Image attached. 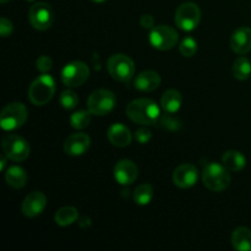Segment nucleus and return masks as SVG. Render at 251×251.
<instances>
[{"label":"nucleus","instance_id":"10","mask_svg":"<svg viewBox=\"0 0 251 251\" xmlns=\"http://www.w3.org/2000/svg\"><path fill=\"white\" fill-rule=\"evenodd\" d=\"M179 34L173 27L159 25L152 28L150 33V43L158 50H169L178 43Z\"/></svg>","mask_w":251,"mask_h":251},{"label":"nucleus","instance_id":"21","mask_svg":"<svg viewBox=\"0 0 251 251\" xmlns=\"http://www.w3.org/2000/svg\"><path fill=\"white\" fill-rule=\"evenodd\" d=\"M232 245L235 250L251 251V229L239 227L233 232Z\"/></svg>","mask_w":251,"mask_h":251},{"label":"nucleus","instance_id":"36","mask_svg":"<svg viewBox=\"0 0 251 251\" xmlns=\"http://www.w3.org/2000/svg\"><path fill=\"white\" fill-rule=\"evenodd\" d=\"M0 1H1L2 4H5V2H7V1H9V0H0Z\"/></svg>","mask_w":251,"mask_h":251},{"label":"nucleus","instance_id":"19","mask_svg":"<svg viewBox=\"0 0 251 251\" xmlns=\"http://www.w3.org/2000/svg\"><path fill=\"white\" fill-rule=\"evenodd\" d=\"M222 163L228 171L230 172H240L247 166V158L243 156L242 152L230 150L223 153Z\"/></svg>","mask_w":251,"mask_h":251},{"label":"nucleus","instance_id":"25","mask_svg":"<svg viewBox=\"0 0 251 251\" xmlns=\"http://www.w3.org/2000/svg\"><path fill=\"white\" fill-rule=\"evenodd\" d=\"M153 199V188L150 184H141L135 189L134 201L140 206H146Z\"/></svg>","mask_w":251,"mask_h":251},{"label":"nucleus","instance_id":"28","mask_svg":"<svg viewBox=\"0 0 251 251\" xmlns=\"http://www.w3.org/2000/svg\"><path fill=\"white\" fill-rule=\"evenodd\" d=\"M60 103H61V105L65 108V109H68V110L74 109V108H75L78 103L77 95H76V93L71 90L63 91L60 95Z\"/></svg>","mask_w":251,"mask_h":251},{"label":"nucleus","instance_id":"7","mask_svg":"<svg viewBox=\"0 0 251 251\" xmlns=\"http://www.w3.org/2000/svg\"><path fill=\"white\" fill-rule=\"evenodd\" d=\"M1 146L7 158L14 162L25 161L31 152L28 142L22 139L21 136H17V135H5L2 137Z\"/></svg>","mask_w":251,"mask_h":251},{"label":"nucleus","instance_id":"8","mask_svg":"<svg viewBox=\"0 0 251 251\" xmlns=\"http://www.w3.org/2000/svg\"><path fill=\"white\" fill-rule=\"evenodd\" d=\"M176 24L180 29L190 32L199 26L201 20L200 7L194 2H184L176 11Z\"/></svg>","mask_w":251,"mask_h":251},{"label":"nucleus","instance_id":"3","mask_svg":"<svg viewBox=\"0 0 251 251\" xmlns=\"http://www.w3.org/2000/svg\"><path fill=\"white\" fill-rule=\"evenodd\" d=\"M55 93V81L50 75L38 76L31 83L28 90V100L34 105H44L53 98Z\"/></svg>","mask_w":251,"mask_h":251},{"label":"nucleus","instance_id":"14","mask_svg":"<svg viewBox=\"0 0 251 251\" xmlns=\"http://www.w3.org/2000/svg\"><path fill=\"white\" fill-rule=\"evenodd\" d=\"M139 176L137 166L130 159H122L114 167V178L122 185H130Z\"/></svg>","mask_w":251,"mask_h":251},{"label":"nucleus","instance_id":"5","mask_svg":"<svg viewBox=\"0 0 251 251\" xmlns=\"http://www.w3.org/2000/svg\"><path fill=\"white\" fill-rule=\"evenodd\" d=\"M27 108L22 103H10L0 114V125L6 131L21 127L27 120Z\"/></svg>","mask_w":251,"mask_h":251},{"label":"nucleus","instance_id":"11","mask_svg":"<svg viewBox=\"0 0 251 251\" xmlns=\"http://www.w3.org/2000/svg\"><path fill=\"white\" fill-rule=\"evenodd\" d=\"M90 77V69L82 61H73L64 66L61 71V81L69 87H78Z\"/></svg>","mask_w":251,"mask_h":251},{"label":"nucleus","instance_id":"4","mask_svg":"<svg viewBox=\"0 0 251 251\" xmlns=\"http://www.w3.org/2000/svg\"><path fill=\"white\" fill-rule=\"evenodd\" d=\"M108 73L114 80L127 83L135 75V64L125 54H113L107 63Z\"/></svg>","mask_w":251,"mask_h":251},{"label":"nucleus","instance_id":"32","mask_svg":"<svg viewBox=\"0 0 251 251\" xmlns=\"http://www.w3.org/2000/svg\"><path fill=\"white\" fill-rule=\"evenodd\" d=\"M12 29H14L12 22L10 20L5 19V17H1V20H0V33H1V37H9L12 33Z\"/></svg>","mask_w":251,"mask_h":251},{"label":"nucleus","instance_id":"29","mask_svg":"<svg viewBox=\"0 0 251 251\" xmlns=\"http://www.w3.org/2000/svg\"><path fill=\"white\" fill-rule=\"evenodd\" d=\"M162 127H164L166 130H169V131H178L181 127V122L176 117L172 115V113H167L159 120Z\"/></svg>","mask_w":251,"mask_h":251},{"label":"nucleus","instance_id":"27","mask_svg":"<svg viewBox=\"0 0 251 251\" xmlns=\"http://www.w3.org/2000/svg\"><path fill=\"white\" fill-rule=\"evenodd\" d=\"M179 51L181 53V55L188 56V58L195 55L198 51V42L191 37H186L181 41L180 46H179Z\"/></svg>","mask_w":251,"mask_h":251},{"label":"nucleus","instance_id":"1","mask_svg":"<svg viewBox=\"0 0 251 251\" xmlns=\"http://www.w3.org/2000/svg\"><path fill=\"white\" fill-rule=\"evenodd\" d=\"M126 115L131 122L141 125H153L159 119V107L150 98H137L127 104Z\"/></svg>","mask_w":251,"mask_h":251},{"label":"nucleus","instance_id":"18","mask_svg":"<svg viewBox=\"0 0 251 251\" xmlns=\"http://www.w3.org/2000/svg\"><path fill=\"white\" fill-rule=\"evenodd\" d=\"M161 85V76L158 73L152 70L142 71L135 77L134 87L142 92H152Z\"/></svg>","mask_w":251,"mask_h":251},{"label":"nucleus","instance_id":"17","mask_svg":"<svg viewBox=\"0 0 251 251\" xmlns=\"http://www.w3.org/2000/svg\"><path fill=\"white\" fill-rule=\"evenodd\" d=\"M108 140L117 147H126L131 144L132 135L130 129L122 123H115L108 129Z\"/></svg>","mask_w":251,"mask_h":251},{"label":"nucleus","instance_id":"31","mask_svg":"<svg viewBox=\"0 0 251 251\" xmlns=\"http://www.w3.org/2000/svg\"><path fill=\"white\" fill-rule=\"evenodd\" d=\"M135 139L141 145H145L150 142V140L152 139V132L149 129H146V127H141V129H139L135 132Z\"/></svg>","mask_w":251,"mask_h":251},{"label":"nucleus","instance_id":"34","mask_svg":"<svg viewBox=\"0 0 251 251\" xmlns=\"http://www.w3.org/2000/svg\"><path fill=\"white\" fill-rule=\"evenodd\" d=\"M5 156H6V154L4 153L1 157H0V161H1V163H0V169H1V171H4L5 164H6V158H5Z\"/></svg>","mask_w":251,"mask_h":251},{"label":"nucleus","instance_id":"30","mask_svg":"<svg viewBox=\"0 0 251 251\" xmlns=\"http://www.w3.org/2000/svg\"><path fill=\"white\" fill-rule=\"evenodd\" d=\"M36 65H37V69H38L41 73L46 74L47 71L50 70L51 66H53V60H51L48 55H42L37 59Z\"/></svg>","mask_w":251,"mask_h":251},{"label":"nucleus","instance_id":"33","mask_svg":"<svg viewBox=\"0 0 251 251\" xmlns=\"http://www.w3.org/2000/svg\"><path fill=\"white\" fill-rule=\"evenodd\" d=\"M140 25L142 26V28L145 29H151L154 26V19L152 15H142L141 19H140Z\"/></svg>","mask_w":251,"mask_h":251},{"label":"nucleus","instance_id":"20","mask_svg":"<svg viewBox=\"0 0 251 251\" xmlns=\"http://www.w3.org/2000/svg\"><path fill=\"white\" fill-rule=\"evenodd\" d=\"M181 103H183V97L176 90H167L162 96L161 104L166 113H172V114L176 113L180 109Z\"/></svg>","mask_w":251,"mask_h":251},{"label":"nucleus","instance_id":"24","mask_svg":"<svg viewBox=\"0 0 251 251\" xmlns=\"http://www.w3.org/2000/svg\"><path fill=\"white\" fill-rule=\"evenodd\" d=\"M78 218V211L75 207H63L55 213V222L58 226L66 227L75 222Z\"/></svg>","mask_w":251,"mask_h":251},{"label":"nucleus","instance_id":"13","mask_svg":"<svg viewBox=\"0 0 251 251\" xmlns=\"http://www.w3.org/2000/svg\"><path fill=\"white\" fill-rule=\"evenodd\" d=\"M47 206V198L42 191H33L25 198L21 210L26 217L33 218L41 215Z\"/></svg>","mask_w":251,"mask_h":251},{"label":"nucleus","instance_id":"6","mask_svg":"<svg viewBox=\"0 0 251 251\" xmlns=\"http://www.w3.org/2000/svg\"><path fill=\"white\" fill-rule=\"evenodd\" d=\"M115 105V96L112 91L105 90V88H100L95 92L91 93L87 100L88 110L93 115L97 117H103L113 110Z\"/></svg>","mask_w":251,"mask_h":251},{"label":"nucleus","instance_id":"2","mask_svg":"<svg viewBox=\"0 0 251 251\" xmlns=\"http://www.w3.org/2000/svg\"><path fill=\"white\" fill-rule=\"evenodd\" d=\"M202 183L208 190L223 191L229 186L230 174L225 166L220 163H208L202 171Z\"/></svg>","mask_w":251,"mask_h":251},{"label":"nucleus","instance_id":"16","mask_svg":"<svg viewBox=\"0 0 251 251\" xmlns=\"http://www.w3.org/2000/svg\"><path fill=\"white\" fill-rule=\"evenodd\" d=\"M230 47L237 54H247L251 50V28L240 27L230 37Z\"/></svg>","mask_w":251,"mask_h":251},{"label":"nucleus","instance_id":"15","mask_svg":"<svg viewBox=\"0 0 251 251\" xmlns=\"http://www.w3.org/2000/svg\"><path fill=\"white\" fill-rule=\"evenodd\" d=\"M91 146V139L85 132H77L73 134L65 140L64 144V151L66 154L73 157L81 156L85 153Z\"/></svg>","mask_w":251,"mask_h":251},{"label":"nucleus","instance_id":"9","mask_svg":"<svg viewBox=\"0 0 251 251\" xmlns=\"http://www.w3.org/2000/svg\"><path fill=\"white\" fill-rule=\"evenodd\" d=\"M28 20L32 27L38 31H46L50 28L55 20L53 7L47 2H36L28 11Z\"/></svg>","mask_w":251,"mask_h":251},{"label":"nucleus","instance_id":"23","mask_svg":"<svg viewBox=\"0 0 251 251\" xmlns=\"http://www.w3.org/2000/svg\"><path fill=\"white\" fill-rule=\"evenodd\" d=\"M232 73L237 80L244 81L248 80L251 75V63L245 56H240L233 64Z\"/></svg>","mask_w":251,"mask_h":251},{"label":"nucleus","instance_id":"35","mask_svg":"<svg viewBox=\"0 0 251 251\" xmlns=\"http://www.w3.org/2000/svg\"><path fill=\"white\" fill-rule=\"evenodd\" d=\"M93 2H104L105 0H92Z\"/></svg>","mask_w":251,"mask_h":251},{"label":"nucleus","instance_id":"26","mask_svg":"<svg viewBox=\"0 0 251 251\" xmlns=\"http://www.w3.org/2000/svg\"><path fill=\"white\" fill-rule=\"evenodd\" d=\"M91 114L90 110H78L75 112L70 117V124L74 129H86L91 123Z\"/></svg>","mask_w":251,"mask_h":251},{"label":"nucleus","instance_id":"37","mask_svg":"<svg viewBox=\"0 0 251 251\" xmlns=\"http://www.w3.org/2000/svg\"><path fill=\"white\" fill-rule=\"evenodd\" d=\"M27 1H33V0H27Z\"/></svg>","mask_w":251,"mask_h":251},{"label":"nucleus","instance_id":"22","mask_svg":"<svg viewBox=\"0 0 251 251\" xmlns=\"http://www.w3.org/2000/svg\"><path fill=\"white\" fill-rule=\"evenodd\" d=\"M5 180L11 188L22 189L27 183V173L21 167H10L5 174Z\"/></svg>","mask_w":251,"mask_h":251},{"label":"nucleus","instance_id":"12","mask_svg":"<svg viewBox=\"0 0 251 251\" xmlns=\"http://www.w3.org/2000/svg\"><path fill=\"white\" fill-rule=\"evenodd\" d=\"M199 172L194 164L184 163L176 168L173 173V183L180 189H189L198 181Z\"/></svg>","mask_w":251,"mask_h":251}]
</instances>
